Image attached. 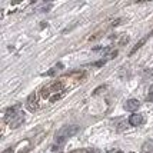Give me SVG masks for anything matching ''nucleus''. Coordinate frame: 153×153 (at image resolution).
<instances>
[{
	"label": "nucleus",
	"instance_id": "obj_1",
	"mask_svg": "<svg viewBox=\"0 0 153 153\" xmlns=\"http://www.w3.org/2000/svg\"><path fill=\"white\" fill-rule=\"evenodd\" d=\"M77 132H79V126H76V125H72V126H63L62 129L57 130L56 136H63V137L69 139V137L74 136Z\"/></svg>",
	"mask_w": 153,
	"mask_h": 153
},
{
	"label": "nucleus",
	"instance_id": "obj_2",
	"mask_svg": "<svg viewBox=\"0 0 153 153\" xmlns=\"http://www.w3.org/2000/svg\"><path fill=\"white\" fill-rule=\"evenodd\" d=\"M19 110H20V105H16V106H13V107H9L6 110V116H4V120L6 122H13L16 117H19L22 113H19Z\"/></svg>",
	"mask_w": 153,
	"mask_h": 153
},
{
	"label": "nucleus",
	"instance_id": "obj_3",
	"mask_svg": "<svg viewBox=\"0 0 153 153\" xmlns=\"http://www.w3.org/2000/svg\"><path fill=\"white\" fill-rule=\"evenodd\" d=\"M140 107V102L137 99H129L125 103V109H126L127 112H134V110H137Z\"/></svg>",
	"mask_w": 153,
	"mask_h": 153
},
{
	"label": "nucleus",
	"instance_id": "obj_4",
	"mask_svg": "<svg viewBox=\"0 0 153 153\" xmlns=\"http://www.w3.org/2000/svg\"><path fill=\"white\" fill-rule=\"evenodd\" d=\"M129 123L132 126H140L145 123V117H143V114H132L129 119Z\"/></svg>",
	"mask_w": 153,
	"mask_h": 153
},
{
	"label": "nucleus",
	"instance_id": "obj_5",
	"mask_svg": "<svg viewBox=\"0 0 153 153\" xmlns=\"http://www.w3.org/2000/svg\"><path fill=\"white\" fill-rule=\"evenodd\" d=\"M152 34H153V32H150V33H147L146 36H145V37H142V39H140L139 42H137V43H136V46H134L133 49H132V50H130V53H129V54H130V56H132V54H134V53H136V52H137V50H139L140 47H142V46H143V45H145V43H146V42H147V39H149V37H150V36H152Z\"/></svg>",
	"mask_w": 153,
	"mask_h": 153
},
{
	"label": "nucleus",
	"instance_id": "obj_6",
	"mask_svg": "<svg viewBox=\"0 0 153 153\" xmlns=\"http://www.w3.org/2000/svg\"><path fill=\"white\" fill-rule=\"evenodd\" d=\"M36 103H37V96H36V93H32L27 97V109L32 110V112L36 110V109H37V105H36Z\"/></svg>",
	"mask_w": 153,
	"mask_h": 153
},
{
	"label": "nucleus",
	"instance_id": "obj_7",
	"mask_svg": "<svg viewBox=\"0 0 153 153\" xmlns=\"http://www.w3.org/2000/svg\"><path fill=\"white\" fill-rule=\"evenodd\" d=\"M23 122H25V116H22V114H20L19 117H16V119L10 123V127H12V129H17V127H19Z\"/></svg>",
	"mask_w": 153,
	"mask_h": 153
},
{
	"label": "nucleus",
	"instance_id": "obj_8",
	"mask_svg": "<svg viewBox=\"0 0 153 153\" xmlns=\"http://www.w3.org/2000/svg\"><path fill=\"white\" fill-rule=\"evenodd\" d=\"M142 150H143V153H153V140L146 142V143L142 146Z\"/></svg>",
	"mask_w": 153,
	"mask_h": 153
},
{
	"label": "nucleus",
	"instance_id": "obj_9",
	"mask_svg": "<svg viewBox=\"0 0 153 153\" xmlns=\"http://www.w3.org/2000/svg\"><path fill=\"white\" fill-rule=\"evenodd\" d=\"M49 94H50V89H46V87H45V89L42 90V96L46 99V97H49Z\"/></svg>",
	"mask_w": 153,
	"mask_h": 153
},
{
	"label": "nucleus",
	"instance_id": "obj_10",
	"mask_svg": "<svg viewBox=\"0 0 153 153\" xmlns=\"http://www.w3.org/2000/svg\"><path fill=\"white\" fill-rule=\"evenodd\" d=\"M116 56H117V50H114V52H112V53H109L106 57L107 59H113V57H116Z\"/></svg>",
	"mask_w": 153,
	"mask_h": 153
},
{
	"label": "nucleus",
	"instance_id": "obj_11",
	"mask_svg": "<svg viewBox=\"0 0 153 153\" xmlns=\"http://www.w3.org/2000/svg\"><path fill=\"white\" fill-rule=\"evenodd\" d=\"M122 22H123V19H117V20H114L113 23H112V26H119V25H122Z\"/></svg>",
	"mask_w": 153,
	"mask_h": 153
},
{
	"label": "nucleus",
	"instance_id": "obj_12",
	"mask_svg": "<svg viewBox=\"0 0 153 153\" xmlns=\"http://www.w3.org/2000/svg\"><path fill=\"white\" fill-rule=\"evenodd\" d=\"M105 89H106V86H100V87H97V89L94 90V94L100 93V92H102V90H105Z\"/></svg>",
	"mask_w": 153,
	"mask_h": 153
},
{
	"label": "nucleus",
	"instance_id": "obj_13",
	"mask_svg": "<svg viewBox=\"0 0 153 153\" xmlns=\"http://www.w3.org/2000/svg\"><path fill=\"white\" fill-rule=\"evenodd\" d=\"M127 42H129V37H127V36H125V37H123V39L120 40V46H122V45H125V43H127Z\"/></svg>",
	"mask_w": 153,
	"mask_h": 153
},
{
	"label": "nucleus",
	"instance_id": "obj_14",
	"mask_svg": "<svg viewBox=\"0 0 153 153\" xmlns=\"http://www.w3.org/2000/svg\"><path fill=\"white\" fill-rule=\"evenodd\" d=\"M62 97V94H56V96H53V97H50V102H56L57 99H60Z\"/></svg>",
	"mask_w": 153,
	"mask_h": 153
},
{
	"label": "nucleus",
	"instance_id": "obj_15",
	"mask_svg": "<svg viewBox=\"0 0 153 153\" xmlns=\"http://www.w3.org/2000/svg\"><path fill=\"white\" fill-rule=\"evenodd\" d=\"M146 100H147V102H153V92L147 94V96H146Z\"/></svg>",
	"mask_w": 153,
	"mask_h": 153
},
{
	"label": "nucleus",
	"instance_id": "obj_16",
	"mask_svg": "<svg viewBox=\"0 0 153 153\" xmlns=\"http://www.w3.org/2000/svg\"><path fill=\"white\" fill-rule=\"evenodd\" d=\"M105 63H106V60H100V62H96V63H94V66H103Z\"/></svg>",
	"mask_w": 153,
	"mask_h": 153
},
{
	"label": "nucleus",
	"instance_id": "obj_17",
	"mask_svg": "<svg viewBox=\"0 0 153 153\" xmlns=\"http://www.w3.org/2000/svg\"><path fill=\"white\" fill-rule=\"evenodd\" d=\"M109 153H125V152H122V150H112V152H109Z\"/></svg>",
	"mask_w": 153,
	"mask_h": 153
},
{
	"label": "nucleus",
	"instance_id": "obj_18",
	"mask_svg": "<svg viewBox=\"0 0 153 153\" xmlns=\"http://www.w3.org/2000/svg\"><path fill=\"white\" fill-rule=\"evenodd\" d=\"M3 153H13V149H9V150H6V152H3Z\"/></svg>",
	"mask_w": 153,
	"mask_h": 153
},
{
	"label": "nucleus",
	"instance_id": "obj_19",
	"mask_svg": "<svg viewBox=\"0 0 153 153\" xmlns=\"http://www.w3.org/2000/svg\"><path fill=\"white\" fill-rule=\"evenodd\" d=\"M152 92H153V86H152Z\"/></svg>",
	"mask_w": 153,
	"mask_h": 153
},
{
	"label": "nucleus",
	"instance_id": "obj_20",
	"mask_svg": "<svg viewBox=\"0 0 153 153\" xmlns=\"http://www.w3.org/2000/svg\"><path fill=\"white\" fill-rule=\"evenodd\" d=\"M82 153H86V152H82Z\"/></svg>",
	"mask_w": 153,
	"mask_h": 153
}]
</instances>
